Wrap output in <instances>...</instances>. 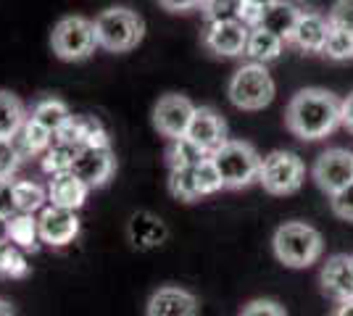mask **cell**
<instances>
[{
    "label": "cell",
    "mask_w": 353,
    "mask_h": 316,
    "mask_svg": "<svg viewBox=\"0 0 353 316\" xmlns=\"http://www.w3.org/2000/svg\"><path fill=\"white\" fill-rule=\"evenodd\" d=\"M327 19H330V24L335 30L353 32V0H335Z\"/></svg>",
    "instance_id": "obj_32"
},
{
    "label": "cell",
    "mask_w": 353,
    "mask_h": 316,
    "mask_svg": "<svg viewBox=\"0 0 353 316\" xmlns=\"http://www.w3.org/2000/svg\"><path fill=\"white\" fill-rule=\"evenodd\" d=\"M343 127L353 132V92L343 101Z\"/></svg>",
    "instance_id": "obj_39"
},
{
    "label": "cell",
    "mask_w": 353,
    "mask_h": 316,
    "mask_svg": "<svg viewBox=\"0 0 353 316\" xmlns=\"http://www.w3.org/2000/svg\"><path fill=\"white\" fill-rule=\"evenodd\" d=\"M40 240L50 248H63L77 240L79 235V216L77 211L61 209V206H45L40 211Z\"/></svg>",
    "instance_id": "obj_11"
},
{
    "label": "cell",
    "mask_w": 353,
    "mask_h": 316,
    "mask_svg": "<svg viewBox=\"0 0 353 316\" xmlns=\"http://www.w3.org/2000/svg\"><path fill=\"white\" fill-rule=\"evenodd\" d=\"M314 182L327 196H338L353 185V153L345 148H330L314 161Z\"/></svg>",
    "instance_id": "obj_8"
},
{
    "label": "cell",
    "mask_w": 353,
    "mask_h": 316,
    "mask_svg": "<svg viewBox=\"0 0 353 316\" xmlns=\"http://www.w3.org/2000/svg\"><path fill=\"white\" fill-rule=\"evenodd\" d=\"M53 53L61 61H85L95 53V27L85 16H63L50 34Z\"/></svg>",
    "instance_id": "obj_7"
},
{
    "label": "cell",
    "mask_w": 353,
    "mask_h": 316,
    "mask_svg": "<svg viewBox=\"0 0 353 316\" xmlns=\"http://www.w3.org/2000/svg\"><path fill=\"white\" fill-rule=\"evenodd\" d=\"M172 198L182 200V203H192L201 196V187H198V177H195V169H169V182H166Z\"/></svg>",
    "instance_id": "obj_28"
},
{
    "label": "cell",
    "mask_w": 353,
    "mask_h": 316,
    "mask_svg": "<svg viewBox=\"0 0 353 316\" xmlns=\"http://www.w3.org/2000/svg\"><path fill=\"white\" fill-rule=\"evenodd\" d=\"M330 206H332V213H335V216L345 219V222H353V185L345 187L338 196H332Z\"/></svg>",
    "instance_id": "obj_35"
},
{
    "label": "cell",
    "mask_w": 353,
    "mask_h": 316,
    "mask_svg": "<svg viewBox=\"0 0 353 316\" xmlns=\"http://www.w3.org/2000/svg\"><path fill=\"white\" fill-rule=\"evenodd\" d=\"M77 153H79V145H72V143H61L56 140L45 156H40V164H43V171L56 177V174H66L72 171L74 161H77Z\"/></svg>",
    "instance_id": "obj_26"
},
{
    "label": "cell",
    "mask_w": 353,
    "mask_h": 316,
    "mask_svg": "<svg viewBox=\"0 0 353 316\" xmlns=\"http://www.w3.org/2000/svg\"><path fill=\"white\" fill-rule=\"evenodd\" d=\"M16 251L19 248L11 240L0 242V277H8V269H11V261H14Z\"/></svg>",
    "instance_id": "obj_38"
},
{
    "label": "cell",
    "mask_w": 353,
    "mask_h": 316,
    "mask_svg": "<svg viewBox=\"0 0 353 316\" xmlns=\"http://www.w3.org/2000/svg\"><path fill=\"white\" fill-rule=\"evenodd\" d=\"M114 171H117V156L111 148H79L72 166V174H77L90 190L103 187L114 177Z\"/></svg>",
    "instance_id": "obj_12"
},
{
    "label": "cell",
    "mask_w": 353,
    "mask_h": 316,
    "mask_svg": "<svg viewBox=\"0 0 353 316\" xmlns=\"http://www.w3.org/2000/svg\"><path fill=\"white\" fill-rule=\"evenodd\" d=\"M243 3H253V6H261V8H266V6H272L274 0H243Z\"/></svg>",
    "instance_id": "obj_43"
},
{
    "label": "cell",
    "mask_w": 353,
    "mask_h": 316,
    "mask_svg": "<svg viewBox=\"0 0 353 316\" xmlns=\"http://www.w3.org/2000/svg\"><path fill=\"white\" fill-rule=\"evenodd\" d=\"M0 316H19V314H16V308L8 301H0Z\"/></svg>",
    "instance_id": "obj_41"
},
{
    "label": "cell",
    "mask_w": 353,
    "mask_h": 316,
    "mask_svg": "<svg viewBox=\"0 0 353 316\" xmlns=\"http://www.w3.org/2000/svg\"><path fill=\"white\" fill-rule=\"evenodd\" d=\"M8 240V219H3L0 216V242Z\"/></svg>",
    "instance_id": "obj_42"
},
{
    "label": "cell",
    "mask_w": 353,
    "mask_h": 316,
    "mask_svg": "<svg viewBox=\"0 0 353 316\" xmlns=\"http://www.w3.org/2000/svg\"><path fill=\"white\" fill-rule=\"evenodd\" d=\"M272 251L280 264L290 269H306L324 253L322 232L309 222H285L274 229Z\"/></svg>",
    "instance_id": "obj_2"
},
{
    "label": "cell",
    "mask_w": 353,
    "mask_h": 316,
    "mask_svg": "<svg viewBox=\"0 0 353 316\" xmlns=\"http://www.w3.org/2000/svg\"><path fill=\"white\" fill-rule=\"evenodd\" d=\"M332 316H353V298L351 301H340L338 306H335Z\"/></svg>",
    "instance_id": "obj_40"
},
{
    "label": "cell",
    "mask_w": 353,
    "mask_h": 316,
    "mask_svg": "<svg viewBox=\"0 0 353 316\" xmlns=\"http://www.w3.org/2000/svg\"><path fill=\"white\" fill-rule=\"evenodd\" d=\"M56 143V135L50 129H45L43 124H37L34 119H27L21 132L14 137V145L21 158H37V156H45V151Z\"/></svg>",
    "instance_id": "obj_21"
},
{
    "label": "cell",
    "mask_w": 353,
    "mask_h": 316,
    "mask_svg": "<svg viewBox=\"0 0 353 316\" xmlns=\"http://www.w3.org/2000/svg\"><path fill=\"white\" fill-rule=\"evenodd\" d=\"M195 108H198V105H192L190 98L169 92V95L159 98V103L153 108V127L159 129V135L169 137V140L185 137L188 129H190Z\"/></svg>",
    "instance_id": "obj_9"
},
{
    "label": "cell",
    "mask_w": 353,
    "mask_h": 316,
    "mask_svg": "<svg viewBox=\"0 0 353 316\" xmlns=\"http://www.w3.org/2000/svg\"><path fill=\"white\" fill-rule=\"evenodd\" d=\"M211 161L219 169L227 190H243L259 182L264 158L245 140H227L219 151L211 153Z\"/></svg>",
    "instance_id": "obj_3"
},
{
    "label": "cell",
    "mask_w": 353,
    "mask_h": 316,
    "mask_svg": "<svg viewBox=\"0 0 353 316\" xmlns=\"http://www.w3.org/2000/svg\"><path fill=\"white\" fill-rule=\"evenodd\" d=\"M14 193H16V209L21 211V213H37V211H43L50 203L48 200V187H43L40 182L16 180Z\"/></svg>",
    "instance_id": "obj_27"
},
{
    "label": "cell",
    "mask_w": 353,
    "mask_h": 316,
    "mask_svg": "<svg viewBox=\"0 0 353 316\" xmlns=\"http://www.w3.org/2000/svg\"><path fill=\"white\" fill-rule=\"evenodd\" d=\"M248 34L250 27H245L237 19L235 21H214V24H206V30H203V45L214 56L235 59V56H245Z\"/></svg>",
    "instance_id": "obj_10"
},
{
    "label": "cell",
    "mask_w": 353,
    "mask_h": 316,
    "mask_svg": "<svg viewBox=\"0 0 353 316\" xmlns=\"http://www.w3.org/2000/svg\"><path fill=\"white\" fill-rule=\"evenodd\" d=\"M88 193L90 187L77 174H72V171L56 174V177H50V182H48V200H50V206L77 211L85 206Z\"/></svg>",
    "instance_id": "obj_19"
},
{
    "label": "cell",
    "mask_w": 353,
    "mask_h": 316,
    "mask_svg": "<svg viewBox=\"0 0 353 316\" xmlns=\"http://www.w3.org/2000/svg\"><path fill=\"white\" fill-rule=\"evenodd\" d=\"M30 119L43 124L45 129H50L53 135H59L61 129L72 121V111H69V105L63 103L61 98H40L37 103L32 105Z\"/></svg>",
    "instance_id": "obj_23"
},
{
    "label": "cell",
    "mask_w": 353,
    "mask_h": 316,
    "mask_svg": "<svg viewBox=\"0 0 353 316\" xmlns=\"http://www.w3.org/2000/svg\"><path fill=\"white\" fill-rule=\"evenodd\" d=\"M195 177H198V187H201V196H214L219 190H227L224 187V180H221L219 169L214 166L211 156L203 158L201 164L195 166Z\"/></svg>",
    "instance_id": "obj_31"
},
{
    "label": "cell",
    "mask_w": 353,
    "mask_h": 316,
    "mask_svg": "<svg viewBox=\"0 0 353 316\" xmlns=\"http://www.w3.org/2000/svg\"><path fill=\"white\" fill-rule=\"evenodd\" d=\"M56 140L72 143L79 148H111V137L105 127L92 116H72V121L56 135Z\"/></svg>",
    "instance_id": "obj_18"
},
{
    "label": "cell",
    "mask_w": 353,
    "mask_h": 316,
    "mask_svg": "<svg viewBox=\"0 0 353 316\" xmlns=\"http://www.w3.org/2000/svg\"><path fill=\"white\" fill-rule=\"evenodd\" d=\"M285 127L298 140H324L343 127V101L324 87L298 90L285 108Z\"/></svg>",
    "instance_id": "obj_1"
},
{
    "label": "cell",
    "mask_w": 353,
    "mask_h": 316,
    "mask_svg": "<svg viewBox=\"0 0 353 316\" xmlns=\"http://www.w3.org/2000/svg\"><path fill=\"white\" fill-rule=\"evenodd\" d=\"M16 180H0V216L11 219L14 213H19L16 209V193H14Z\"/></svg>",
    "instance_id": "obj_36"
},
{
    "label": "cell",
    "mask_w": 353,
    "mask_h": 316,
    "mask_svg": "<svg viewBox=\"0 0 353 316\" xmlns=\"http://www.w3.org/2000/svg\"><path fill=\"white\" fill-rule=\"evenodd\" d=\"M198 298L176 285L159 287L145 303V316H198Z\"/></svg>",
    "instance_id": "obj_14"
},
{
    "label": "cell",
    "mask_w": 353,
    "mask_h": 316,
    "mask_svg": "<svg viewBox=\"0 0 353 316\" xmlns=\"http://www.w3.org/2000/svg\"><path fill=\"white\" fill-rule=\"evenodd\" d=\"M27 119L30 116H27L24 103L16 98L14 92L0 90V140L14 143V137L21 132V127H24Z\"/></svg>",
    "instance_id": "obj_22"
},
{
    "label": "cell",
    "mask_w": 353,
    "mask_h": 316,
    "mask_svg": "<svg viewBox=\"0 0 353 316\" xmlns=\"http://www.w3.org/2000/svg\"><path fill=\"white\" fill-rule=\"evenodd\" d=\"M240 316H288V311H285V306H280L272 298H256L240 311Z\"/></svg>",
    "instance_id": "obj_34"
},
{
    "label": "cell",
    "mask_w": 353,
    "mask_h": 316,
    "mask_svg": "<svg viewBox=\"0 0 353 316\" xmlns=\"http://www.w3.org/2000/svg\"><path fill=\"white\" fill-rule=\"evenodd\" d=\"M95 40L108 53H127L140 45L145 34V21L130 8H105L95 16Z\"/></svg>",
    "instance_id": "obj_4"
},
{
    "label": "cell",
    "mask_w": 353,
    "mask_h": 316,
    "mask_svg": "<svg viewBox=\"0 0 353 316\" xmlns=\"http://www.w3.org/2000/svg\"><path fill=\"white\" fill-rule=\"evenodd\" d=\"M206 24L214 21H240V0H203L201 6Z\"/></svg>",
    "instance_id": "obj_30"
},
{
    "label": "cell",
    "mask_w": 353,
    "mask_h": 316,
    "mask_svg": "<svg viewBox=\"0 0 353 316\" xmlns=\"http://www.w3.org/2000/svg\"><path fill=\"white\" fill-rule=\"evenodd\" d=\"M203 158H208V153L201 145H195L188 135L169 140V148H166V164H169V169H195Z\"/></svg>",
    "instance_id": "obj_25"
},
{
    "label": "cell",
    "mask_w": 353,
    "mask_h": 316,
    "mask_svg": "<svg viewBox=\"0 0 353 316\" xmlns=\"http://www.w3.org/2000/svg\"><path fill=\"white\" fill-rule=\"evenodd\" d=\"M8 240L21 251H37L40 248V219L34 213H14L8 219Z\"/></svg>",
    "instance_id": "obj_24"
},
{
    "label": "cell",
    "mask_w": 353,
    "mask_h": 316,
    "mask_svg": "<svg viewBox=\"0 0 353 316\" xmlns=\"http://www.w3.org/2000/svg\"><path fill=\"white\" fill-rule=\"evenodd\" d=\"M127 240L134 251H153L169 240V227L150 211H137L127 222Z\"/></svg>",
    "instance_id": "obj_15"
},
{
    "label": "cell",
    "mask_w": 353,
    "mask_h": 316,
    "mask_svg": "<svg viewBox=\"0 0 353 316\" xmlns=\"http://www.w3.org/2000/svg\"><path fill=\"white\" fill-rule=\"evenodd\" d=\"M330 30H332V24L327 16L316 14V11H303L298 24H295L290 45H295L303 53H322L324 43L330 37Z\"/></svg>",
    "instance_id": "obj_17"
},
{
    "label": "cell",
    "mask_w": 353,
    "mask_h": 316,
    "mask_svg": "<svg viewBox=\"0 0 353 316\" xmlns=\"http://www.w3.org/2000/svg\"><path fill=\"white\" fill-rule=\"evenodd\" d=\"M163 11H172V14H185V11H195L203 6V0H159Z\"/></svg>",
    "instance_id": "obj_37"
},
{
    "label": "cell",
    "mask_w": 353,
    "mask_h": 316,
    "mask_svg": "<svg viewBox=\"0 0 353 316\" xmlns=\"http://www.w3.org/2000/svg\"><path fill=\"white\" fill-rule=\"evenodd\" d=\"M19 164H21V156H19L14 143L0 140V180H11Z\"/></svg>",
    "instance_id": "obj_33"
},
{
    "label": "cell",
    "mask_w": 353,
    "mask_h": 316,
    "mask_svg": "<svg viewBox=\"0 0 353 316\" xmlns=\"http://www.w3.org/2000/svg\"><path fill=\"white\" fill-rule=\"evenodd\" d=\"M188 137L211 156V153L219 151L221 145L230 140L227 137V121L221 119L219 111H214L211 105H198L195 114H192Z\"/></svg>",
    "instance_id": "obj_13"
},
{
    "label": "cell",
    "mask_w": 353,
    "mask_h": 316,
    "mask_svg": "<svg viewBox=\"0 0 353 316\" xmlns=\"http://www.w3.org/2000/svg\"><path fill=\"white\" fill-rule=\"evenodd\" d=\"M322 290L332 301H351L353 298V256L348 253H335L327 258L319 274Z\"/></svg>",
    "instance_id": "obj_16"
},
{
    "label": "cell",
    "mask_w": 353,
    "mask_h": 316,
    "mask_svg": "<svg viewBox=\"0 0 353 316\" xmlns=\"http://www.w3.org/2000/svg\"><path fill=\"white\" fill-rule=\"evenodd\" d=\"M274 95H277V85L269 69L264 63H253V61L243 63L230 76V85H227V98L240 111H261L274 101Z\"/></svg>",
    "instance_id": "obj_5"
},
{
    "label": "cell",
    "mask_w": 353,
    "mask_h": 316,
    "mask_svg": "<svg viewBox=\"0 0 353 316\" xmlns=\"http://www.w3.org/2000/svg\"><path fill=\"white\" fill-rule=\"evenodd\" d=\"M322 56L330 61H353V32H343L332 27L327 43H324Z\"/></svg>",
    "instance_id": "obj_29"
},
{
    "label": "cell",
    "mask_w": 353,
    "mask_h": 316,
    "mask_svg": "<svg viewBox=\"0 0 353 316\" xmlns=\"http://www.w3.org/2000/svg\"><path fill=\"white\" fill-rule=\"evenodd\" d=\"M306 180V164L293 151H272L261 161L259 185L269 196H293Z\"/></svg>",
    "instance_id": "obj_6"
},
{
    "label": "cell",
    "mask_w": 353,
    "mask_h": 316,
    "mask_svg": "<svg viewBox=\"0 0 353 316\" xmlns=\"http://www.w3.org/2000/svg\"><path fill=\"white\" fill-rule=\"evenodd\" d=\"M285 40H282L280 34H274V32H269L266 27H253L248 34V45H245V56H248L253 63H272V61H277L282 56V50H285Z\"/></svg>",
    "instance_id": "obj_20"
}]
</instances>
